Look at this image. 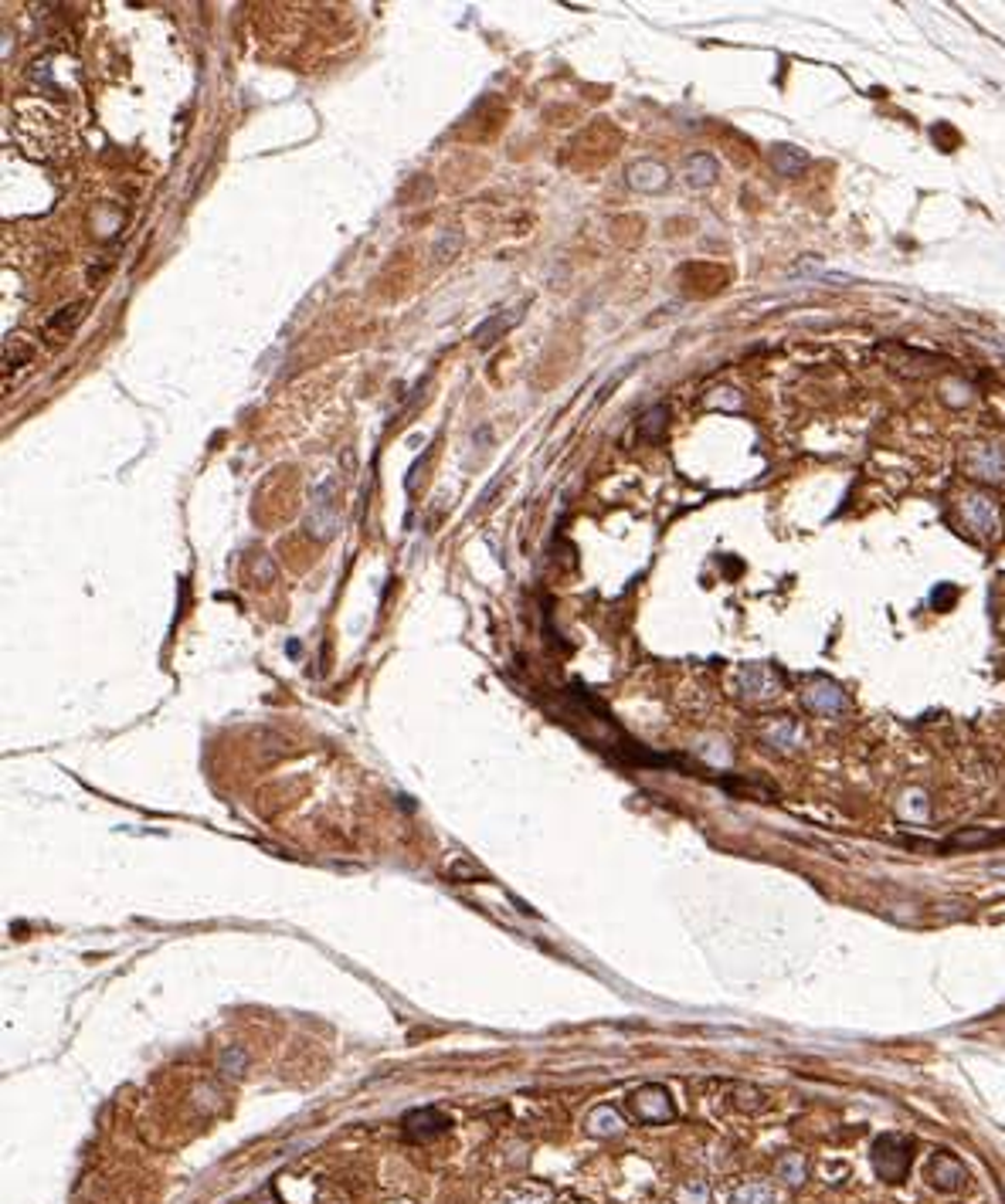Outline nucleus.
<instances>
[{
  "instance_id": "4468645a",
  "label": "nucleus",
  "mask_w": 1005,
  "mask_h": 1204,
  "mask_svg": "<svg viewBox=\"0 0 1005 1204\" xmlns=\"http://www.w3.org/2000/svg\"><path fill=\"white\" fill-rule=\"evenodd\" d=\"M687 180L690 184H697V187H703V184H711L714 180V171H717V163L711 160V157H697V160H690V166H687Z\"/></svg>"
},
{
  "instance_id": "1a4fd4ad",
  "label": "nucleus",
  "mask_w": 1005,
  "mask_h": 1204,
  "mask_svg": "<svg viewBox=\"0 0 1005 1204\" xmlns=\"http://www.w3.org/2000/svg\"><path fill=\"white\" fill-rule=\"evenodd\" d=\"M628 180H633V187H639V190H660V187L666 184V180H669V174L663 171L660 163L642 160V163L633 166V174H628Z\"/></svg>"
},
{
  "instance_id": "39448f33",
  "label": "nucleus",
  "mask_w": 1005,
  "mask_h": 1204,
  "mask_svg": "<svg viewBox=\"0 0 1005 1204\" xmlns=\"http://www.w3.org/2000/svg\"><path fill=\"white\" fill-rule=\"evenodd\" d=\"M964 1177L969 1174H964V1168L951 1154H934L931 1160H927V1184H931L934 1190L951 1195V1190H958L964 1184Z\"/></svg>"
},
{
  "instance_id": "423d86ee",
  "label": "nucleus",
  "mask_w": 1005,
  "mask_h": 1204,
  "mask_svg": "<svg viewBox=\"0 0 1005 1204\" xmlns=\"http://www.w3.org/2000/svg\"><path fill=\"white\" fill-rule=\"evenodd\" d=\"M448 1130V1117H442L438 1109H415L405 1117V1133L411 1141H432V1136L445 1133Z\"/></svg>"
},
{
  "instance_id": "ddd939ff",
  "label": "nucleus",
  "mask_w": 1005,
  "mask_h": 1204,
  "mask_svg": "<svg viewBox=\"0 0 1005 1204\" xmlns=\"http://www.w3.org/2000/svg\"><path fill=\"white\" fill-rule=\"evenodd\" d=\"M676 1201L679 1204H706L711 1201V1184L706 1181H690L676 1190Z\"/></svg>"
},
{
  "instance_id": "9b49d317",
  "label": "nucleus",
  "mask_w": 1005,
  "mask_h": 1204,
  "mask_svg": "<svg viewBox=\"0 0 1005 1204\" xmlns=\"http://www.w3.org/2000/svg\"><path fill=\"white\" fill-rule=\"evenodd\" d=\"M775 1174H778V1181H781V1184L798 1187V1184L805 1181V1160L798 1157V1154L781 1157V1160H778V1168H775Z\"/></svg>"
},
{
  "instance_id": "20e7f679",
  "label": "nucleus",
  "mask_w": 1005,
  "mask_h": 1204,
  "mask_svg": "<svg viewBox=\"0 0 1005 1204\" xmlns=\"http://www.w3.org/2000/svg\"><path fill=\"white\" fill-rule=\"evenodd\" d=\"M724 1204H784V1190L762 1177H744L724 1190Z\"/></svg>"
},
{
  "instance_id": "9d476101",
  "label": "nucleus",
  "mask_w": 1005,
  "mask_h": 1204,
  "mask_svg": "<svg viewBox=\"0 0 1005 1204\" xmlns=\"http://www.w3.org/2000/svg\"><path fill=\"white\" fill-rule=\"evenodd\" d=\"M499 1204H553V1195L540 1184H523V1187L507 1190Z\"/></svg>"
},
{
  "instance_id": "7ed1b4c3",
  "label": "nucleus",
  "mask_w": 1005,
  "mask_h": 1204,
  "mask_svg": "<svg viewBox=\"0 0 1005 1204\" xmlns=\"http://www.w3.org/2000/svg\"><path fill=\"white\" fill-rule=\"evenodd\" d=\"M628 1109H633V1117L642 1123H666L676 1117L673 1099H669L663 1085H646V1090L633 1093L628 1096Z\"/></svg>"
},
{
  "instance_id": "f257e3e1",
  "label": "nucleus",
  "mask_w": 1005,
  "mask_h": 1204,
  "mask_svg": "<svg viewBox=\"0 0 1005 1204\" xmlns=\"http://www.w3.org/2000/svg\"><path fill=\"white\" fill-rule=\"evenodd\" d=\"M337 478H327L324 486L313 492V502H309L306 529L316 540H330L340 529V513H337Z\"/></svg>"
},
{
  "instance_id": "0eeeda50",
  "label": "nucleus",
  "mask_w": 1005,
  "mask_h": 1204,
  "mask_svg": "<svg viewBox=\"0 0 1005 1204\" xmlns=\"http://www.w3.org/2000/svg\"><path fill=\"white\" fill-rule=\"evenodd\" d=\"M520 319H523V309H507V313H493L486 322H480V326H475V333H472V336H475V343H480V346L496 343L499 336H502V333H510Z\"/></svg>"
},
{
  "instance_id": "f8f14e48",
  "label": "nucleus",
  "mask_w": 1005,
  "mask_h": 1204,
  "mask_svg": "<svg viewBox=\"0 0 1005 1204\" xmlns=\"http://www.w3.org/2000/svg\"><path fill=\"white\" fill-rule=\"evenodd\" d=\"M85 316V303H75V306H66L61 313H55L48 319V333H58V330H75L79 326V319Z\"/></svg>"
},
{
  "instance_id": "f03ea898",
  "label": "nucleus",
  "mask_w": 1005,
  "mask_h": 1204,
  "mask_svg": "<svg viewBox=\"0 0 1005 1204\" xmlns=\"http://www.w3.org/2000/svg\"><path fill=\"white\" fill-rule=\"evenodd\" d=\"M873 1168H876V1174L883 1177V1181H904L907 1168H910L907 1144L897 1141V1136H883V1141H876V1147H873Z\"/></svg>"
},
{
  "instance_id": "6e6552de",
  "label": "nucleus",
  "mask_w": 1005,
  "mask_h": 1204,
  "mask_svg": "<svg viewBox=\"0 0 1005 1204\" xmlns=\"http://www.w3.org/2000/svg\"><path fill=\"white\" fill-rule=\"evenodd\" d=\"M588 1133L591 1136H618L625 1130V1123H622V1117H618V1109H612V1106H598V1109H591L588 1113Z\"/></svg>"
},
{
  "instance_id": "2eb2a0df",
  "label": "nucleus",
  "mask_w": 1005,
  "mask_h": 1204,
  "mask_svg": "<svg viewBox=\"0 0 1005 1204\" xmlns=\"http://www.w3.org/2000/svg\"><path fill=\"white\" fill-rule=\"evenodd\" d=\"M241 1066H244V1052H241V1048H228V1052L222 1055V1076H235V1079H238L241 1072H244Z\"/></svg>"
}]
</instances>
